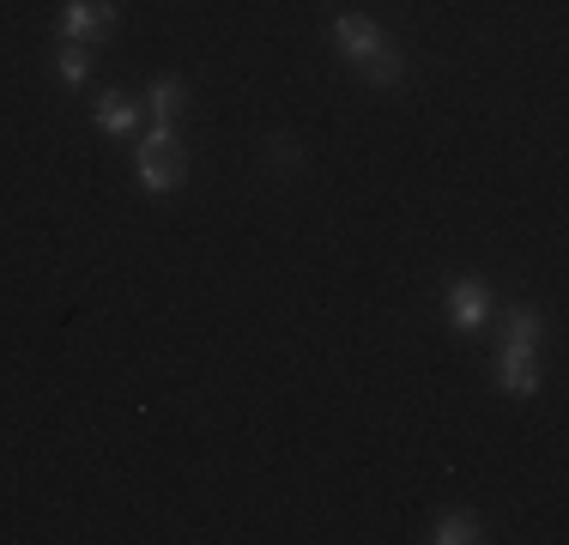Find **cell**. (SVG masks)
<instances>
[{"label": "cell", "mask_w": 569, "mask_h": 545, "mask_svg": "<svg viewBox=\"0 0 569 545\" xmlns=\"http://www.w3.org/2000/svg\"><path fill=\"white\" fill-rule=\"evenodd\" d=\"M133 170H140V182L152 188V195H170V188H182L188 152H182V140H176V128H164V121H158V128H146Z\"/></svg>", "instance_id": "obj_1"}, {"label": "cell", "mask_w": 569, "mask_h": 545, "mask_svg": "<svg viewBox=\"0 0 569 545\" xmlns=\"http://www.w3.org/2000/svg\"><path fill=\"white\" fill-rule=\"evenodd\" d=\"M116 31V0H67L61 7V37L67 43H98V37Z\"/></svg>", "instance_id": "obj_2"}, {"label": "cell", "mask_w": 569, "mask_h": 545, "mask_svg": "<svg viewBox=\"0 0 569 545\" xmlns=\"http://www.w3.org/2000/svg\"><path fill=\"white\" fill-rule=\"evenodd\" d=\"M449 316H455V327H485V316H491V285L485 279H455L449 285Z\"/></svg>", "instance_id": "obj_3"}, {"label": "cell", "mask_w": 569, "mask_h": 545, "mask_svg": "<svg viewBox=\"0 0 569 545\" xmlns=\"http://www.w3.org/2000/svg\"><path fill=\"white\" fill-rule=\"evenodd\" d=\"M382 43H388V37L376 31L370 19H358V12H340V19H333V49H340V54H351V61H363V54H376Z\"/></svg>", "instance_id": "obj_4"}, {"label": "cell", "mask_w": 569, "mask_h": 545, "mask_svg": "<svg viewBox=\"0 0 569 545\" xmlns=\"http://www.w3.org/2000/svg\"><path fill=\"white\" fill-rule=\"evenodd\" d=\"M503 388L515 400H527V394L539 388V364H533V346H503Z\"/></svg>", "instance_id": "obj_5"}, {"label": "cell", "mask_w": 569, "mask_h": 545, "mask_svg": "<svg viewBox=\"0 0 569 545\" xmlns=\"http://www.w3.org/2000/svg\"><path fill=\"white\" fill-rule=\"evenodd\" d=\"M358 73H363V86H376V91H395L400 79H406V61H400V49H376V54H363L358 61Z\"/></svg>", "instance_id": "obj_6"}, {"label": "cell", "mask_w": 569, "mask_h": 545, "mask_svg": "<svg viewBox=\"0 0 569 545\" xmlns=\"http://www.w3.org/2000/svg\"><path fill=\"white\" fill-rule=\"evenodd\" d=\"M98 128L103 133H133L140 128V103H133L128 91H103L98 98Z\"/></svg>", "instance_id": "obj_7"}, {"label": "cell", "mask_w": 569, "mask_h": 545, "mask_svg": "<svg viewBox=\"0 0 569 545\" xmlns=\"http://www.w3.org/2000/svg\"><path fill=\"white\" fill-rule=\"evenodd\" d=\"M182 103H188V79H176V73H164L152 91H146V109H152V116L164 121V128L176 121V109H182Z\"/></svg>", "instance_id": "obj_8"}, {"label": "cell", "mask_w": 569, "mask_h": 545, "mask_svg": "<svg viewBox=\"0 0 569 545\" xmlns=\"http://www.w3.org/2000/svg\"><path fill=\"white\" fill-rule=\"evenodd\" d=\"M479 534H485V522L472 509H455V515H442V522L430 527V539H437V545H467V539H479Z\"/></svg>", "instance_id": "obj_9"}, {"label": "cell", "mask_w": 569, "mask_h": 545, "mask_svg": "<svg viewBox=\"0 0 569 545\" xmlns=\"http://www.w3.org/2000/svg\"><path fill=\"white\" fill-rule=\"evenodd\" d=\"M503 346H539V309H509L503 316Z\"/></svg>", "instance_id": "obj_10"}, {"label": "cell", "mask_w": 569, "mask_h": 545, "mask_svg": "<svg viewBox=\"0 0 569 545\" xmlns=\"http://www.w3.org/2000/svg\"><path fill=\"white\" fill-rule=\"evenodd\" d=\"M61 79L67 86H86V73H91V54H86V43H61Z\"/></svg>", "instance_id": "obj_11"}, {"label": "cell", "mask_w": 569, "mask_h": 545, "mask_svg": "<svg viewBox=\"0 0 569 545\" xmlns=\"http://www.w3.org/2000/svg\"><path fill=\"white\" fill-rule=\"evenodd\" d=\"M303 152H297V140H284V133H273V164H297Z\"/></svg>", "instance_id": "obj_12"}]
</instances>
